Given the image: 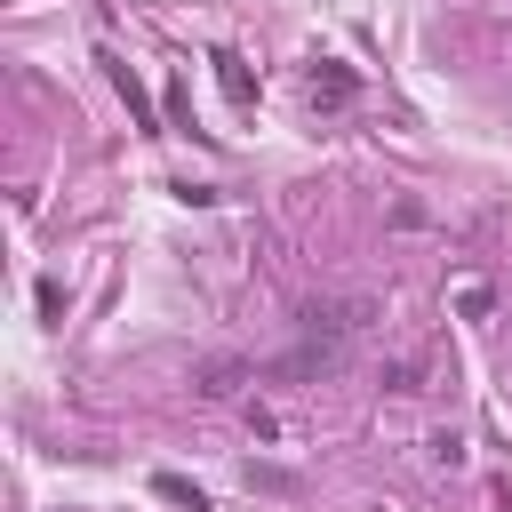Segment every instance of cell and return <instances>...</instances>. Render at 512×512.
<instances>
[{
    "mask_svg": "<svg viewBox=\"0 0 512 512\" xmlns=\"http://www.w3.org/2000/svg\"><path fill=\"white\" fill-rule=\"evenodd\" d=\"M368 320H376V304L368 296H328V304H304V344H296V360H288V376H328L360 336H368Z\"/></svg>",
    "mask_w": 512,
    "mask_h": 512,
    "instance_id": "6da1fadb",
    "label": "cell"
},
{
    "mask_svg": "<svg viewBox=\"0 0 512 512\" xmlns=\"http://www.w3.org/2000/svg\"><path fill=\"white\" fill-rule=\"evenodd\" d=\"M432 384H448V368H440V352H432V344L400 352V360H392V376H384V392H400V400H424Z\"/></svg>",
    "mask_w": 512,
    "mask_h": 512,
    "instance_id": "7a4b0ae2",
    "label": "cell"
},
{
    "mask_svg": "<svg viewBox=\"0 0 512 512\" xmlns=\"http://www.w3.org/2000/svg\"><path fill=\"white\" fill-rule=\"evenodd\" d=\"M304 96H312V112H344V104L360 96V80H352L344 64H312V72H304Z\"/></svg>",
    "mask_w": 512,
    "mask_h": 512,
    "instance_id": "3957f363",
    "label": "cell"
},
{
    "mask_svg": "<svg viewBox=\"0 0 512 512\" xmlns=\"http://www.w3.org/2000/svg\"><path fill=\"white\" fill-rule=\"evenodd\" d=\"M424 464H432V472H464V464H472L464 432H424Z\"/></svg>",
    "mask_w": 512,
    "mask_h": 512,
    "instance_id": "277c9868",
    "label": "cell"
},
{
    "mask_svg": "<svg viewBox=\"0 0 512 512\" xmlns=\"http://www.w3.org/2000/svg\"><path fill=\"white\" fill-rule=\"evenodd\" d=\"M216 80H224V96H232V104H256V72H248L240 56H216Z\"/></svg>",
    "mask_w": 512,
    "mask_h": 512,
    "instance_id": "5b68a950",
    "label": "cell"
},
{
    "mask_svg": "<svg viewBox=\"0 0 512 512\" xmlns=\"http://www.w3.org/2000/svg\"><path fill=\"white\" fill-rule=\"evenodd\" d=\"M456 312H464V320H488V312H496V288H488V280H456Z\"/></svg>",
    "mask_w": 512,
    "mask_h": 512,
    "instance_id": "8992f818",
    "label": "cell"
},
{
    "mask_svg": "<svg viewBox=\"0 0 512 512\" xmlns=\"http://www.w3.org/2000/svg\"><path fill=\"white\" fill-rule=\"evenodd\" d=\"M200 392H208V400H232V392H240V368H232V360L200 368Z\"/></svg>",
    "mask_w": 512,
    "mask_h": 512,
    "instance_id": "52a82bcc",
    "label": "cell"
},
{
    "mask_svg": "<svg viewBox=\"0 0 512 512\" xmlns=\"http://www.w3.org/2000/svg\"><path fill=\"white\" fill-rule=\"evenodd\" d=\"M112 80H120V96H128V112H136V128H152V104H144V88H136V72H128V64H112Z\"/></svg>",
    "mask_w": 512,
    "mask_h": 512,
    "instance_id": "ba28073f",
    "label": "cell"
},
{
    "mask_svg": "<svg viewBox=\"0 0 512 512\" xmlns=\"http://www.w3.org/2000/svg\"><path fill=\"white\" fill-rule=\"evenodd\" d=\"M152 488H160V496H168V504H192V512H200V504H208V496H200V488H192V480H184V472H160V480H152Z\"/></svg>",
    "mask_w": 512,
    "mask_h": 512,
    "instance_id": "9c48e42d",
    "label": "cell"
}]
</instances>
